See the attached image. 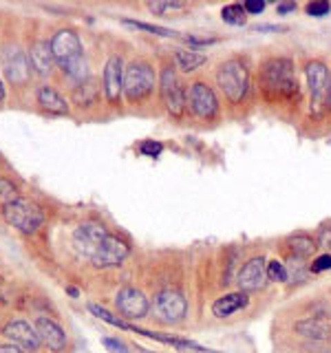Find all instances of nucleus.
Masks as SVG:
<instances>
[{
  "label": "nucleus",
  "instance_id": "f257e3e1",
  "mask_svg": "<svg viewBox=\"0 0 331 353\" xmlns=\"http://www.w3.org/2000/svg\"><path fill=\"white\" fill-rule=\"evenodd\" d=\"M259 93L270 106H294L301 102L296 64L285 55H272L259 64Z\"/></svg>",
  "mask_w": 331,
  "mask_h": 353
},
{
  "label": "nucleus",
  "instance_id": "f03ea898",
  "mask_svg": "<svg viewBox=\"0 0 331 353\" xmlns=\"http://www.w3.org/2000/svg\"><path fill=\"white\" fill-rule=\"evenodd\" d=\"M49 47L53 53L55 66H58L64 80L71 84V88H75L77 84H82L91 77L82 38L73 27L55 29L49 36Z\"/></svg>",
  "mask_w": 331,
  "mask_h": 353
},
{
  "label": "nucleus",
  "instance_id": "7ed1b4c3",
  "mask_svg": "<svg viewBox=\"0 0 331 353\" xmlns=\"http://www.w3.org/2000/svg\"><path fill=\"white\" fill-rule=\"evenodd\" d=\"M214 82L221 95H223V99L232 108L248 104L252 93V71L248 60L239 58V55L223 60L214 71Z\"/></svg>",
  "mask_w": 331,
  "mask_h": 353
},
{
  "label": "nucleus",
  "instance_id": "20e7f679",
  "mask_svg": "<svg viewBox=\"0 0 331 353\" xmlns=\"http://www.w3.org/2000/svg\"><path fill=\"white\" fill-rule=\"evenodd\" d=\"M159 93V73L146 58L130 60L124 69V99L128 106H141Z\"/></svg>",
  "mask_w": 331,
  "mask_h": 353
},
{
  "label": "nucleus",
  "instance_id": "39448f33",
  "mask_svg": "<svg viewBox=\"0 0 331 353\" xmlns=\"http://www.w3.org/2000/svg\"><path fill=\"white\" fill-rule=\"evenodd\" d=\"M159 97L170 117L181 119L188 113V86L177 73L172 58H166L159 64Z\"/></svg>",
  "mask_w": 331,
  "mask_h": 353
},
{
  "label": "nucleus",
  "instance_id": "423d86ee",
  "mask_svg": "<svg viewBox=\"0 0 331 353\" xmlns=\"http://www.w3.org/2000/svg\"><path fill=\"white\" fill-rule=\"evenodd\" d=\"M0 214L7 221V225L22 232V234H33L44 223V210L36 201L25 196L3 203L0 205Z\"/></svg>",
  "mask_w": 331,
  "mask_h": 353
},
{
  "label": "nucleus",
  "instance_id": "0eeeda50",
  "mask_svg": "<svg viewBox=\"0 0 331 353\" xmlns=\"http://www.w3.org/2000/svg\"><path fill=\"white\" fill-rule=\"evenodd\" d=\"M188 113L205 124H212L221 117V102L212 84L205 80H192L188 86Z\"/></svg>",
  "mask_w": 331,
  "mask_h": 353
},
{
  "label": "nucleus",
  "instance_id": "6e6552de",
  "mask_svg": "<svg viewBox=\"0 0 331 353\" xmlns=\"http://www.w3.org/2000/svg\"><path fill=\"white\" fill-rule=\"evenodd\" d=\"M150 312L157 316L159 323L177 325V323H181L188 314V301H185V296L179 287L166 285V287H159V290L152 294Z\"/></svg>",
  "mask_w": 331,
  "mask_h": 353
},
{
  "label": "nucleus",
  "instance_id": "1a4fd4ad",
  "mask_svg": "<svg viewBox=\"0 0 331 353\" xmlns=\"http://www.w3.org/2000/svg\"><path fill=\"white\" fill-rule=\"evenodd\" d=\"M3 71L7 82L18 88V91L29 88L33 80V71L27 58V49L20 42H7L3 47Z\"/></svg>",
  "mask_w": 331,
  "mask_h": 353
},
{
  "label": "nucleus",
  "instance_id": "9d476101",
  "mask_svg": "<svg viewBox=\"0 0 331 353\" xmlns=\"http://www.w3.org/2000/svg\"><path fill=\"white\" fill-rule=\"evenodd\" d=\"M124 69L126 64L121 55L113 53L102 66V95L110 108L121 106V97H124Z\"/></svg>",
  "mask_w": 331,
  "mask_h": 353
},
{
  "label": "nucleus",
  "instance_id": "9b49d317",
  "mask_svg": "<svg viewBox=\"0 0 331 353\" xmlns=\"http://www.w3.org/2000/svg\"><path fill=\"white\" fill-rule=\"evenodd\" d=\"M0 334H3V338L7 342L16 345L25 353H38V349L42 347L36 327H33V323H29V320H25V318H9L3 325V329H0Z\"/></svg>",
  "mask_w": 331,
  "mask_h": 353
},
{
  "label": "nucleus",
  "instance_id": "f8f14e48",
  "mask_svg": "<svg viewBox=\"0 0 331 353\" xmlns=\"http://www.w3.org/2000/svg\"><path fill=\"white\" fill-rule=\"evenodd\" d=\"M305 80H307V95L309 106L314 113H318L325 104V91L329 82V66L323 60H309L305 66Z\"/></svg>",
  "mask_w": 331,
  "mask_h": 353
},
{
  "label": "nucleus",
  "instance_id": "ddd939ff",
  "mask_svg": "<svg viewBox=\"0 0 331 353\" xmlns=\"http://www.w3.org/2000/svg\"><path fill=\"white\" fill-rule=\"evenodd\" d=\"M115 307L119 316L126 320H143L150 314V301L146 298V294L132 285L121 287L115 294Z\"/></svg>",
  "mask_w": 331,
  "mask_h": 353
},
{
  "label": "nucleus",
  "instance_id": "4468645a",
  "mask_svg": "<svg viewBox=\"0 0 331 353\" xmlns=\"http://www.w3.org/2000/svg\"><path fill=\"white\" fill-rule=\"evenodd\" d=\"M27 58H29V64H31L33 77H38V80H42V82H47L49 77H53L55 71H58V66H55V60H53V53H51V47H49V38L31 40L29 47H27Z\"/></svg>",
  "mask_w": 331,
  "mask_h": 353
},
{
  "label": "nucleus",
  "instance_id": "2eb2a0df",
  "mask_svg": "<svg viewBox=\"0 0 331 353\" xmlns=\"http://www.w3.org/2000/svg\"><path fill=\"white\" fill-rule=\"evenodd\" d=\"M130 254V245L119 239L115 234H108L102 243L97 245V250L93 252V256L88 259L91 261V265H95V268H117V265H121Z\"/></svg>",
  "mask_w": 331,
  "mask_h": 353
},
{
  "label": "nucleus",
  "instance_id": "dca6fc26",
  "mask_svg": "<svg viewBox=\"0 0 331 353\" xmlns=\"http://www.w3.org/2000/svg\"><path fill=\"white\" fill-rule=\"evenodd\" d=\"M234 283L239 285V292H261L268 285V261H265V256H252L243 263L237 272Z\"/></svg>",
  "mask_w": 331,
  "mask_h": 353
},
{
  "label": "nucleus",
  "instance_id": "f3484780",
  "mask_svg": "<svg viewBox=\"0 0 331 353\" xmlns=\"http://www.w3.org/2000/svg\"><path fill=\"white\" fill-rule=\"evenodd\" d=\"M108 234H110V232L102 223H97V221H84V223H80L73 232V248H75L77 254H80V256L91 259L93 252L97 250V245Z\"/></svg>",
  "mask_w": 331,
  "mask_h": 353
},
{
  "label": "nucleus",
  "instance_id": "a211bd4d",
  "mask_svg": "<svg viewBox=\"0 0 331 353\" xmlns=\"http://www.w3.org/2000/svg\"><path fill=\"white\" fill-rule=\"evenodd\" d=\"M33 327H36L40 342L44 349H49L51 353H64L69 347V336L62 329L60 323H55L49 316H36L33 318Z\"/></svg>",
  "mask_w": 331,
  "mask_h": 353
},
{
  "label": "nucleus",
  "instance_id": "6ab92c4d",
  "mask_svg": "<svg viewBox=\"0 0 331 353\" xmlns=\"http://www.w3.org/2000/svg\"><path fill=\"white\" fill-rule=\"evenodd\" d=\"M33 97H36V106L44 115H49V117H69L71 115V104L66 102V97L49 82H42L36 88Z\"/></svg>",
  "mask_w": 331,
  "mask_h": 353
},
{
  "label": "nucleus",
  "instance_id": "aec40b11",
  "mask_svg": "<svg viewBox=\"0 0 331 353\" xmlns=\"http://www.w3.org/2000/svg\"><path fill=\"white\" fill-rule=\"evenodd\" d=\"M294 331L298 336H303L307 340H314V342L331 340V323L325 318H320V316L298 320V323H294Z\"/></svg>",
  "mask_w": 331,
  "mask_h": 353
},
{
  "label": "nucleus",
  "instance_id": "412c9836",
  "mask_svg": "<svg viewBox=\"0 0 331 353\" xmlns=\"http://www.w3.org/2000/svg\"><path fill=\"white\" fill-rule=\"evenodd\" d=\"M250 305V296L245 292H232V294H225V296H219L217 301L212 303V314L217 318H230L239 314L241 309H245Z\"/></svg>",
  "mask_w": 331,
  "mask_h": 353
},
{
  "label": "nucleus",
  "instance_id": "4be33fe9",
  "mask_svg": "<svg viewBox=\"0 0 331 353\" xmlns=\"http://www.w3.org/2000/svg\"><path fill=\"white\" fill-rule=\"evenodd\" d=\"M285 250L290 256H298V259H309L314 256L316 250H318V243H316V236L312 234H305V232H296V234H290L285 239Z\"/></svg>",
  "mask_w": 331,
  "mask_h": 353
},
{
  "label": "nucleus",
  "instance_id": "5701e85b",
  "mask_svg": "<svg viewBox=\"0 0 331 353\" xmlns=\"http://www.w3.org/2000/svg\"><path fill=\"white\" fill-rule=\"evenodd\" d=\"M99 97H102V84H99L95 77H88L86 82L77 84L73 88V99L75 104L80 108H91L99 102Z\"/></svg>",
  "mask_w": 331,
  "mask_h": 353
},
{
  "label": "nucleus",
  "instance_id": "b1692460",
  "mask_svg": "<svg viewBox=\"0 0 331 353\" xmlns=\"http://www.w3.org/2000/svg\"><path fill=\"white\" fill-rule=\"evenodd\" d=\"M172 60L177 64V69H179L181 73H194L199 66H203L208 62V55L203 53H199L194 49H177L172 53Z\"/></svg>",
  "mask_w": 331,
  "mask_h": 353
},
{
  "label": "nucleus",
  "instance_id": "393cba45",
  "mask_svg": "<svg viewBox=\"0 0 331 353\" xmlns=\"http://www.w3.org/2000/svg\"><path fill=\"white\" fill-rule=\"evenodd\" d=\"M285 270H287V285H305L309 281V263L305 259H298V256H290L287 254L285 259Z\"/></svg>",
  "mask_w": 331,
  "mask_h": 353
},
{
  "label": "nucleus",
  "instance_id": "a878e982",
  "mask_svg": "<svg viewBox=\"0 0 331 353\" xmlns=\"http://www.w3.org/2000/svg\"><path fill=\"white\" fill-rule=\"evenodd\" d=\"M221 20L225 22V25H232V27H243L248 22V14L243 5H225L221 9Z\"/></svg>",
  "mask_w": 331,
  "mask_h": 353
},
{
  "label": "nucleus",
  "instance_id": "bb28decb",
  "mask_svg": "<svg viewBox=\"0 0 331 353\" xmlns=\"http://www.w3.org/2000/svg\"><path fill=\"white\" fill-rule=\"evenodd\" d=\"M121 25H126L130 29H139V31L152 33V36H161V38L177 36L172 29H166V27H159V25H148V22H139V20H130V18H121Z\"/></svg>",
  "mask_w": 331,
  "mask_h": 353
},
{
  "label": "nucleus",
  "instance_id": "cd10ccee",
  "mask_svg": "<svg viewBox=\"0 0 331 353\" xmlns=\"http://www.w3.org/2000/svg\"><path fill=\"white\" fill-rule=\"evenodd\" d=\"M88 312H91L95 318H99L102 323H106V325H110V327H117V329H128V325L124 323L121 318H117V316H113L108 312L106 307H102V305H97V303H88Z\"/></svg>",
  "mask_w": 331,
  "mask_h": 353
},
{
  "label": "nucleus",
  "instance_id": "c85d7f7f",
  "mask_svg": "<svg viewBox=\"0 0 331 353\" xmlns=\"http://www.w3.org/2000/svg\"><path fill=\"white\" fill-rule=\"evenodd\" d=\"M148 11L157 16H166V14H174V11H183L188 9V3H181V0H154V3L146 5Z\"/></svg>",
  "mask_w": 331,
  "mask_h": 353
},
{
  "label": "nucleus",
  "instance_id": "c756f323",
  "mask_svg": "<svg viewBox=\"0 0 331 353\" xmlns=\"http://www.w3.org/2000/svg\"><path fill=\"white\" fill-rule=\"evenodd\" d=\"M18 196H20L18 185L11 179H7V176H0V201L7 203V201H14Z\"/></svg>",
  "mask_w": 331,
  "mask_h": 353
},
{
  "label": "nucleus",
  "instance_id": "7c9ffc66",
  "mask_svg": "<svg viewBox=\"0 0 331 353\" xmlns=\"http://www.w3.org/2000/svg\"><path fill=\"white\" fill-rule=\"evenodd\" d=\"M268 281L287 283V270L283 261H268Z\"/></svg>",
  "mask_w": 331,
  "mask_h": 353
},
{
  "label": "nucleus",
  "instance_id": "2f4dec72",
  "mask_svg": "<svg viewBox=\"0 0 331 353\" xmlns=\"http://www.w3.org/2000/svg\"><path fill=\"white\" fill-rule=\"evenodd\" d=\"M305 11H307V16H312V18H325L331 14V5L327 0H314V3L305 5Z\"/></svg>",
  "mask_w": 331,
  "mask_h": 353
},
{
  "label": "nucleus",
  "instance_id": "473e14b6",
  "mask_svg": "<svg viewBox=\"0 0 331 353\" xmlns=\"http://www.w3.org/2000/svg\"><path fill=\"white\" fill-rule=\"evenodd\" d=\"M331 270V254L323 252V254H318V256H314V261L309 263V272L312 274H325Z\"/></svg>",
  "mask_w": 331,
  "mask_h": 353
},
{
  "label": "nucleus",
  "instance_id": "72a5a7b5",
  "mask_svg": "<svg viewBox=\"0 0 331 353\" xmlns=\"http://www.w3.org/2000/svg\"><path fill=\"white\" fill-rule=\"evenodd\" d=\"M316 243L320 250H325L327 254H331V225H320L316 232Z\"/></svg>",
  "mask_w": 331,
  "mask_h": 353
},
{
  "label": "nucleus",
  "instance_id": "f704fd0d",
  "mask_svg": "<svg viewBox=\"0 0 331 353\" xmlns=\"http://www.w3.org/2000/svg\"><path fill=\"white\" fill-rule=\"evenodd\" d=\"M161 150H163L161 141H143L141 146H139V152L146 154V157H150V159H157L159 154H161Z\"/></svg>",
  "mask_w": 331,
  "mask_h": 353
},
{
  "label": "nucleus",
  "instance_id": "c9c22d12",
  "mask_svg": "<svg viewBox=\"0 0 331 353\" xmlns=\"http://www.w3.org/2000/svg\"><path fill=\"white\" fill-rule=\"evenodd\" d=\"M102 345L110 351V353H130V349L117 338H102Z\"/></svg>",
  "mask_w": 331,
  "mask_h": 353
},
{
  "label": "nucleus",
  "instance_id": "e433bc0d",
  "mask_svg": "<svg viewBox=\"0 0 331 353\" xmlns=\"http://www.w3.org/2000/svg\"><path fill=\"white\" fill-rule=\"evenodd\" d=\"M265 7H268V5L261 3V0H248V3H243V9H245V14H248V16H250V14H252V16L263 14Z\"/></svg>",
  "mask_w": 331,
  "mask_h": 353
},
{
  "label": "nucleus",
  "instance_id": "4c0bfd02",
  "mask_svg": "<svg viewBox=\"0 0 331 353\" xmlns=\"http://www.w3.org/2000/svg\"><path fill=\"white\" fill-rule=\"evenodd\" d=\"M185 42L192 44V47H205V44H214L219 38H197V36H185Z\"/></svg>",
  "mask_w": 331,
  "mask_h": 353
},
{
  "label": "nucleus",
  "instance_id": "58836bf2",
  "mask_svg": "<svg viewBox=\"0 0 331 353\" xmlns=\"http://www.w3.org/2000/svg\"><path fill=\"white\" fill-rule=\"evenodd\" d=\"M254 31H261V33H283V31H287V27H283V25H254Z\"/></svg>",
  "mask_w": 331,
  "mask_h": 353
},
{
  "label": "nucleus",
  "instance_id": "ea45409f",
  "mask_svg": "<svg viewBox=\"0 0 331 353\" xmlns=\"http://www.w3.org/2000/svg\"><path fill=\"white\" fill-rule=\"evenodd\" d=\"M296 9H298L296 3H285V5H279V7H276V14H279V16H285V14H292V11H296Z\"/></svg>",
  "mask_w": 331,
  "mask_h": 353
},
{
  "label": "nucleus",
  "instance_id": "a19ab883",
  "mask_svg": "<svg viewBox=\"0 0 331 353\" xmlns=\"http://www.w3.org/2000/svg\"><path fill=\"white\" fill-rule=\"evenodd\" d=\"M325 110L331 113V71H329V82H327V91H325Z\"/></svg>",
  "mask_w": 331,
  "mask_h": 353
},
{
  "label": "nucleus",
  "instance_id": "79ce46f5",
  "mask_svg": "<svg viewBox=\"0 0 331 353\" xmlns=\"http://www.w3.org/2000/svg\"><path fill=\"white\" fill-rule=\"evenodd\" d=\"M0 353H25V351L18 349L16 345H11V342H3V345H0Z\"/></svg>",
  "mask_w": 331,
  "mask_h": 353
},
{
  "label": "nucleus",
  "instance_id": "37998d69",
  "mask_svg": "<svg viewBox=\"0 0 331 353\" xmlns=\"http://www.w3.org/2000/svg\"><path fill=\"white\" fill-rule=\"evenodd\" d=\"M5 97H7V88H5V80H3V75H0V102H5Z\"/></svg>",
  "mask_w": 331,
  "mask_h": 353
}]
</instances>
